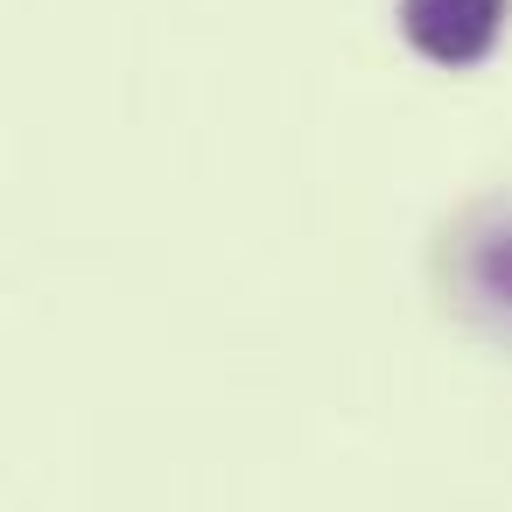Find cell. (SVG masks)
I'll use <instances>...</instances> for the list:
<instances>
[{"mask_svg": "<svg viewBox=\"0 0 512 512\" xmlns=\"http://www.w3.org/2000/svg\"><path fill=\"white\" fill-rule=\"evenodd\" d=\"M505 8L512 0H400V29L428 64L463 71L505 36Z\"/></svg>", "mask_w": 512, "mask_h": 512, "instance_id": "obj_1", "label": "cell"}]
</instances>
